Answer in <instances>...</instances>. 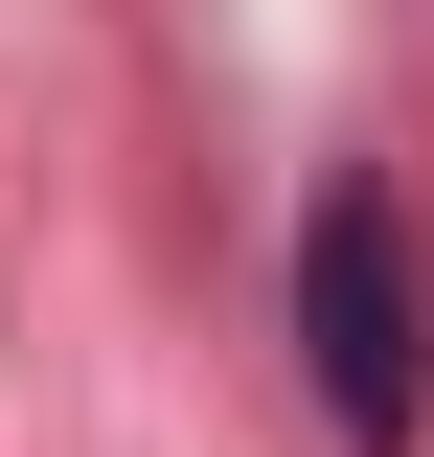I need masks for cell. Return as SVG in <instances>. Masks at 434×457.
Here are the masks:
<instances>
[{"label": "cell", "mask_w": 434, "mask_h": 457, "mask_svg": "<svg viewBox=\"0 0 434 457\" xmlns=\"http://www.w3.org/2000/svg\"><path fill=\"white\" fill-rule=\"evenodd\" d=\"M297 366H321L343 457H412L434 435V228L388 206V183H343V206L297 228Z\"/></svg>", "instance_id": "obj_1"}]
</instances>
